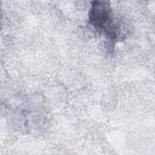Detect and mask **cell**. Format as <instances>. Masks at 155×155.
I'll use <instances>...</instances> for the list:
<instances>
[{
	"instance_id": "6da1fadb",
	"label": "cell",
	"mask_w": 155,
	"mask_h": 155,
	"mask_svg": "<svg viewBox=\"0 0 155 155\" xmlns=\"http://www.w3.org/2000/svg\"><path fill=\"white\" fill-rule=\"evenodd\" d=\"M89 13V23L98 31L104 32L111 39L118 38L119 27L113 21V14L108 1L91 2Z\"/></svg>"
}]
</instances>
